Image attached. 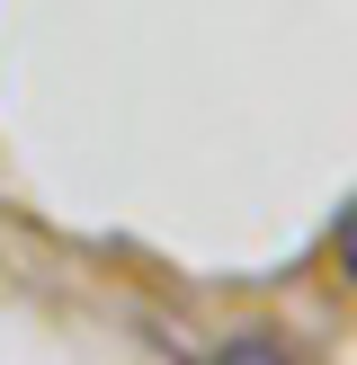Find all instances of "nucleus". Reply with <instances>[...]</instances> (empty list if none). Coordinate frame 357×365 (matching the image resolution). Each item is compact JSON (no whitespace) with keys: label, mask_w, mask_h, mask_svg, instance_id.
Segmentation results:
<instances>
[{"label":"nucleus","mask_w":357,"mask_h":365,"mask_svg":"<svg viewBox=\"0 0 357 365\" xmlns=\"http://www.w3.org/2000/svg\"><path fill=\"white\" fill-rule=\"evenodd\" d=\"M214 356H223V365H277V356H286V339H268V330H241V339H223Z\"/></svg>","instance_id":"1"}]
</instances>
